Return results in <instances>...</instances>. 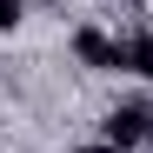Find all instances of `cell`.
Instances as JSON below:
<instances>
[{
  "instance_id": "1",
  "label": "cell",
  "mask_w": 153,
  "mask_h": 153,
  "mask_svg": "<svg viewBox=\"0 0 153 153\" xmlns=\"http://www.w3.org/2000/svg\"><path fill=\"white\" fill-rule=\"evenodd\" d=\"M146 126H153V113H146V107H120V113L107 120V133H113V140L126 146V140H140V133H146Z\"/></svg>"
},
{
  "instance_id": "2",
  "label": "cell",
  "mask_w": 153,
  "mask_h": 153,
  "mask_svg": "<svg viewBox=\"0 0 153 153\" xmlns=\"http://www.w3.org/2000/svg\"><path fill=\"white\" fill-rule=\"evenodd\" d=\"M73 47H80V60H87V67H120V47H107L100 33H80Z\"/></svg>"
},
{
  "instance_id": "3",
  "label": "cell",
  "mask_w": 153,
  "mask_h": 153,
  "mask_svg": "<svg viewBox=\"0 0 153 153\" xmlns=\"http://www.w3.org/2000/svg\"><path fill=\"white\" fill-rule=\"evenodd\" d=\"M126 67H133V73H146V80H153V40H133V47H126V53H120Z\"/></svg>"
},
{
  "instance_id": "4",
  "label": "cell",
  "mask_w": 153,
  "mask_h": 153,
  "mask_svg": "<svg viewBox=\"0 0 153 153\" xmlns=\"http://www.w3.org/2000/svg\"><path fill=\"white\" fill-rule=\"evenodd\" d=\"M13 20H20V7H13V0H0V27H13Z\"/></svg>"
},
{
  "instance_id": "5",
  "label": "cell",
  "mask_w": 153,
  "mask_h": 153,
  "mask_svg": "<svg viewBox=\"0 0 153 153\" xmlns=\"http://www.w3.org/2000/svg\"><path fill=\"white\" fill-rule=\"evenodd\" d=\"M87 153H113V146H87Z\"/></svg>"
}]
</instances>
